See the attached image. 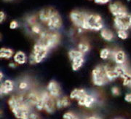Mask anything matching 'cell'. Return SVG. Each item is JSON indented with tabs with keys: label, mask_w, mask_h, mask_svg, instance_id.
<instances>
[{
	"label": "cell",
	"mask_w": 131,
	"mask_h": 119,
	"mask_svg": "<svg viewBox=\"0 0 131 119\" xmlns=\"http://www.w3.org/2000/svg\"><path fill=\"white\" fill-rule=\"evenodd\" d=\"M7 104L13 114L17 119H24L31 112V107L26 102L23 95L12 96Z\"/></svg>",
	"instance_id": "obj_1"
},
{
	"label": "cell",
	"mask_w": 131,
	"mask_h": 119,
	"mask_svg": "<svg viewBox=\"0 0 131 119\" xmlns=\"http://www.w3.org/2000/svg\"><path fill=\"white\" fill-rule=\"evenodd\" d=\"M61 41V34L58 32H53L45 29L38 37L37 42L42 44L44 46L51 51L57 47Z\"/></svg>",
	"instance_id": "obj_2"
},
{
	"label": "cell",
	"mask_w": 131,
	"mask_h": 119,
	"mask_svg": "<svg viewBox=\"0 0 131 119\" xmlns=\"http://www.w3.org/2000/svg\"><path fill=\"white\" fill-rule=\"evenodd\" d=\"M50 51L41 43L36 42L32 48V51L28 57L30 64H37L42 63L47 58Z\"/></svg>",
	"instance_id": "obj_3"
},
{
	"label": "cell",
	"mask_w": 131,
	"mask_h": 119,
	"mask_svg": "<svg viewBox=\"0 0 131 119\" xmlns=\"http://www.w3.org/2000/svg\"><path fill=\"white\" fill-rule=\"evenodd\" d=\"M91 77L94 86L102 87L107 84L109 81L106 75V65L101 64L95 67L91 72Z\"/></svg>",
	"instance_id": "obj_4"
},
{
	"label": "cell",
	"mask_w": 131,
	"mask_h": 119,
	"mask_svg": "<svg viewBox=\"0 0 131 119\" xmlns=\"http://www.w3.org/2000/svg\"><path fill=\"white\" fill-rule=\"evenodd\" d=\"M103 29V22L102 17L96 13H88L83 29L98 32Z\"/></svg>",
	"instance_id": "obj_5"
},
{
	"label": "cell",
	"mask_w": 131,
	"mask_h": 119,
	"mask_svg": "<svg viewBox=\"0 0 131 119\" xmlns=\"http://www.w3.org/2000/svg\"><path fill=\"white\" fill-rule=\"evenodd\" d=\"M114 26L117 30L128 31L131 29V14L127 13L114 18Z\"/></svg>",
	"instance_id": "obj_6"
},
{
	"label": "cell",
	"mask_w": 131,
	"mask_h": 119,
	"mask_svg": "<svg viewBox=\"0 0 131 119\" xmlns=\"http://www.w3.org/2000/svg\"><path fill=\"white\" fill-rule=\"evenodd\" d=\"M88 13L81 10H72L69 14L71 21L77 28L82 29L84 28L85 21ZM84 30V29H83Z\"/></svg>",
	"instance_id": "obj_7"
},
{
	"label": "cell",
	"mask_w": 131,
	"mask_h": 119,
	"mask_svg": "<svg viewBox=\"0 0 131 119\" xmlns=\"http://www.w3.org/2000/svg\"><path fill=\"white\" fill-rule=\"evenodd\" d=\"M41 96L43 100V105H44L43 110H45L49 114L53 113L57 109L56 99L50 95L47 91H42L41 93Z\"/></svg>",
	"instance_id": "obj_8"
},
{
	"label": "cell",
	"mask_w": 131,
	"mask_h": 119,
	"mask_svg": "<svg viewBox=\"0 0 131 119\" xmlns=\"http://www.w3.org/2000/svg\"><path fill=\"white\" fill-rule=\"evenodd\" d=\"M62 25H63V21L61 18V16L57 11L46 23L47 29L53 32H58L61 29Z\"/></svg>",
	"instance_id": "obj_9"
},
{
	"label": "cell",
	"mask_w": 131,
	"mask_h": 119,
	"mask_svg": "<svg viewBox=\"0 0 131 119\" xmlns=\"http://www.w3.org/2000/svg\"><path fill=\"white\" fill-rule=\"evenodd\" d=\"M108 10L114 18L122 16L128 13L125 7L119 2H114L110 3L108 5Z\"/></svg>",
	"instance_id": "obj_10"
},
{
	"label": "cell",
	"mask_w": 131,
	"mask_h": 119,
	"mask_svg": "<svg viewBox=\"0 0 131 119\" xmlns=\"http://www.w3.org/2000/svg\"><path fill=\"white\" fill-rule=\"evenodd\" d=\"M47 91L50 94V95L55 98L56 100L61 96V86L57 81L54 80H52L48 83L47 86Z\"/></svg>",
	"instance_id": "obj_11"
},
{
	"label": "cell",
	"mask_w": 131,
	"mask_h": 119,
	"mask_svg": "<svg viewBox=\"0 0 131 119\" xmlns=\"http://www.w3.org/2000/svg\"><path fill=\"white\" fill-rule=\"evenodd\" d=\"M111 58L117 65H125L127 62V55L124 51L118 49L112 51Z\"/></svg>",
	"instance_id": "obj_12"
},
{
	"label": "cell",
	"mask_w": 131,
	"mask_h": 119,
	"mask_svg": "<svg viewBox=\"0 0 131 119\" xmlns=\"http://www.w3.org/2000/svg\"><path fill=\"white\" fill-rule=\"evenodd\" d=\"M56 12V10L52 7L44 8L39 12L37 15L38 19L40 22L46 24V23L50 20V18L55 14Z\"/></svg>",
	"instance_id": "obj_13"
},
{
	"label": "cell",
	"mask_w": 131,
	"mask_h": 119,
	"mask_svg": "<svg viewBox=\"0 0 131 119\" xmlns=\"http://www.w3.org/2000/svg\"><path fill=\"white\" fill-rule=\"evenodd\" d=\"M88 94V93L84 88H74L71 91L69 97L71 100H77L78 105H80Z\"/></svg>",
	"instance_id": "obj_14"
},
{
	"label": "cell",
	"mask_w": 131,
	"mask_h": 119,
	"mask_svg": "<svg viewBox=\"0 0 131 119\" xmlns=\"http://www.w3.org/2000/svg\"><path fill=\"white\" fill-rule=\"evenodd\" d=\"M14 89V83L10 79H7L0 85V94L7 95L11 93Z\"/></svg>",
	"instance_id": "obj_15"
},
{
	"label": "cell",
	"mask_w": 131,
	"mask_h": 119,
	"mask_svg": "<svg viewBox=\"0 0 131 119\" xmlns=\"http://www.w3.org/2000/svg\"><path fill=\"white\" fill-rule=\"evenodd\" d=\"M13 58V62H15L18 65L25 64L28 60V57H27L26 54L21 51H18L15 53Z\"/></svg>",
	"instance_id": "obj_16"
},
{
	"label": "cell",
	"mask_w": 131,
	"mask_h": 119,
	"mask_svg": "<svg viewBox=\"0 0 131 119\" xmlns=\"http://www.w3.org/2000/svg\"><path fill=\"white\" fill-rule=\"evenodd\" d=\"M56 108L58 110L64 109L71 105L70 97L68 96H60L56 100Z\"/></svg>",
	"instance_id": "obj_17"
},
{
	"label": "cell",
	"mask_w": 131,
	"mask_h": 119,
	"mask_svg": "<svg viewBox=\"0 0 131 119\" xmlns=\"http://www.w3.org/2000/svg\"><path fill=\"white\" fill-rule=\"evenodd\" d=\"M106 75L108 81H112L119 78V75L116 70L115 67H111L108 65H106Z\"/></svg>",
	"instance_id": "obj_18"
},
{
	"label": "cell",
	"mask_w": 131,
	"mask_h": 119,
	"mask_svg": "<svg viewBox=\"0 0 131 119\" xmlns=\"http://www.w3.org/2000/svg\"><path fill=\"white\" fill-rule=\"evenodd\" d=\"M101 37L103 39L104 41L106 42H112L114 39V34L110 29L103 28L100 31Z\"/></svg>",
	"instance_id": "obj_19"
},
{
	"label": "cell",
	"mask_w": 131,
	"mask_h": 119,
	"mask_svg": "<svg viewBox=\"0 0 131 119\" xmlns=\"http://www.w3.org/2000/svg\"><path fill=\"white\" fill-rule=\"evenodd\" d=\"M84 61H85L84 56L77 58L73 59L72 61H71L72 70L73 71H78L79 70H80L82 67V66L84 65Z\"/></svg>",
	"instance_id": "obj_20"
},
{
	"label": "cell",
	"mask_w": 131,
	"mask_h": 119,
	"mask_svg": "<svg viewBox=\"0 0 131 119\" xmlns=\"http://www.w3.org/2000/svg\"><path fill=\"white\" fill-rule=\"evenodd\" d=\"M96 102V99L93 95L88 94L86 96V97L84 98V100L82 101V102L81 103L80 106H82V107H85L87 108H91L95 103Z\"/></svg>",
	"instance_id": "obj_21"
},
{
	"label": "cell",
	"mask_w": 131,
	"mask_h": 119,
	"mask_svg": "<svg viewBox=\"0 0 131 119\" xmlns=\"http://www.w3.org/2000/svg\"><path fill=\"white\" fill-rule=\"evenodd\" d=\"M14 53V51L10 48H2L0 49V58L2 59H11L12 58H13Z\"/></svg>",
	"instance_id": "obj_22"
},
{
	"label": "cell",
	"mask_w": 131,
	"mask_h": 119,
	"mask_svg": "<svg viewBox=\"0 0 131 119\" xmlns=\"http://www.w3.org/2000/svg\"><path fill=\"white\" fill-rule=\"evenodd\" d=\"M77 49H78L80 51L83 53L84 54H86L87 53H88L90 51V44L87 41L82 40V41H80V43L77 44Z\"/></svg>",
	"instance_id": "obj_23"
},
{
	"label": "cell",
	"mask_w": 131,
	"mask_h": 119,
	"mask_svg": "<svg viewBox=\"0 0 131 119\" xmlns=\"http://www.w3.org/2000/svg\"><path fill=\"white\" fill-rule=\"evenodd\" d=\"M112 51H111L109 48H103L100 51V53H99L100 58L103 60V61L108 60L112 57Z\"/></svg>",
	"instance_id": "obj_24"
},
{
	"label": "cell",
	"mask_w": 131,
	"mask_h": 119,
	"mask_svg": "<svg viewBox=\"0 0 131 119\" xmlns=\"http://www.w3.org/2000/svg\"><path fill=\"white\" fill-rule=\"evenodd\" d=\"M30 29H31V33L37 35V37H39L42 33V32L45 30V29H43V27L41 26V24H39V23H38V22L33 24L31 26H30Z\"/></svg>",
	"instance_id": "obj_25"
},
{
	"label": "cell",
	"mask_w": 131,
	"mask_h": 119,
	"mask_svg": "<svg viewBox=\"0 0 131 119\" xmlns=\"http://www.w3.org/2000/svg\"><path fill=\"white\" fill-rule=\"evenodd\" d=\"M122 80V84L124 86L130 87L131 86V70H128L121 77Z\"/></svg>",
	"instance_id": "obj_26"
},
{
	"label": "cell",
	"mask_w": 131,
	"mask_h": 119,
	"mask_svg": "<svg viewBox=\"0 0 131 119\" xmlns=\"http://www.w3.org/2000/svg\"><path fill=\"white\" fill-rule=\"evenodd\" d=\"M82 56H84V54L80 51L78 49H71L68 51V57L70 61H72L73 59Z\"/></svg>",
	"instance_id": "obj_27"
},
{
	"label": "cell",
	"mask_w": 131,
	"mask_h": 119,
	"mask_svg": "<svg viewBox=\"0 0 131 119\" xmlns=\"http://www.w3.org/2000/svg\"><path fill=\"white\" fill-rule=\"evenodd\" d=\"M117 35L118 38L122 40H125L128 38L127 31H125V30H117Z\"/></svg>",
	"instance_id": "obj_28"
},
{
	"label": "cell",
	"mask_w": 131,
	"mask_h": 119,
	"mask_svg": "<svg viewBox=\"0 0 131 119\" xmlns=\"http://www.w3.org/2000/svg\"><path fill=\"white\" fill-rule=\"evenodd\" d=\"M29 86V84L27 81H22L20 82L18 85V88L20 91H26Z\"/></svg>",
	"instance_id": "obj_29"
},
{
	"label": "cell",
	"mask_w": 131,
	"mask_h": 119,
	"mask_svg": "<svg viewBox=\"0 0 131 119\" xmlns=\"http://www.w3.org/2000/svg\"><path fill=\"white\" fill-rule=\"evenodd\" d=\"M63 119H78V118L71 112H66L63 115Z\"/></svg>",
	"instance_id": "obj_30"
},
{
	"label": "cell",
	"mask_w": 131,
	"mask_h": 119,
	"mask_svg": "<svg viewBox=\"0 0 131 119\" xmlns=\"http://www.w3.org/2000/svg\"><path fill=\"white\" fill-rule=\"evenodd\" d=\"M24 119H41L39 115L37 114L36 113H34V112H30L28 115L26 117V118Z\"/></svg>",
	"instance_id": "obj_31"
},
{
	"label": "cell",
	"mask_w": 131,
	"mask_h": 119,
	"mask_svg": "<svg viewBox=\"0 0 131 119\" xmlns=\"http://www.w3.org/2000/svg\"><path fill=\"white\" fill-rule=\"evenodd\" d=\"M111 92H112V94L115 96L120 95V90L117 86H113L111 88Z\"/></svg>",
	"instance_id": "obj_32"
},
{
	"label": "cell",
	"mask_w": 131,
	"mask_h": 119,
	"mask_svg": "<svg viewBox=\"0 0 131 119\" xmlns=\"http://www.w3.org/2000/svg\"><path fill=\"white\" fill-rule=\"evenodd\" d=\"M19 26V24L18 22L15 20H13L10 23H9V29H12V30H15L17 28H18Z\"/></svg>",
	"instance_id": "obj_33"
},
{
	"label": "cell",
	"mask_w": 131,
	"mask_h": 119,
	"mask_svg": "<svg viewBox=\"0 0 131 119\" xmlns=\"http://www.w3.org/2000/svg\"><path fill=\"white\" fill-rule=\"evenodd\" d=\"M110 2V0H94V2L98 5H106Z\"/></svg>",
	"instance_id": "obj_34"
},
{
	"label": "cell",
	"mask_w": 131,
	"mask_h": 119,
	"mask_svg": "<svg viewBox=\"0 0 131 119\" xmlns=\"http://www.w3.org/2000/svg\"><path fill=\"white\" fill-rule=\"evenodd\" d=\"M125 100L128 103H131V93H127L124 97Z\"/></svg>",
	"instance_id": "obj_35"
},
{
	"label": "cell",
	"mask_w": 131,
	"mask_h": 119,
	"mask_svg": "<svg viewBox=\"0 0 131 119\" xmlns=\"http://www.w3.org/2000/svg\"><path fill=\"white\" fill-rule=\"evenodd\" d=\"M5 18H6V15L3 11H1L0 12V23L2 24L5 21Z\"/></svg>",
	"instance_id": "obj_36"
},
{
	"label": "cell",
	"mask_w": 131,
	"mask_h": 119,
	"mask_svg": "<svg viewBox=\"0 0 131 119\" xmlns=\"http://www.w3.org/2000/svg\"><path fill=\"white\" fill-rule=\"evenodd\" d=\"M17 65H18V64H16L15 62L9 63V68H11V69H15V67H17Z\"/></svg>",
	"instance_id": "obj_37"
},
{
	"label": "cell",
	"mask_w": 131,
	"mask_h": 119,
	"mask_svg": "<svg viewBox=\"0 0 131 119\" xmlns=\"http://www.w3.org/2000/svg\"><path fill=\"white\" fill-rule=\"evenodd\" d=\"M85 119H101L100 118H98L97 116H90V117H88L87 118Z\"/></svg>",
	"instance_id": "obj_38"
},
{
	"label": "cell",
	"mask_w": 131,
	"mask_h": 119,
	"mask_svg": "<svg viewBox=\"0 0 131 119\" xmlns=\"http://www.w3.org/2000/svg\"><path fill=\"white\" fill-rule=\"evenodd\" d=\"M3 77H4V75H3V72L1 71V72H0V80L2 81V80L3 79Z\"/></svg>",
	"instance_id": "obj_39"
},
{
	"label": "cell",
	"mask_w": 131,
	"mask_h": 119,
	"mask_svg": "<svg viewBox=\"0 0 131 119\" xmlns=\"http://www.w3.org/2000/svg\"><path fill=\"white\" fill-rule=\"evenodd\" d=\"M5 1H11V0H5Z\"/></svg>",
	"instance_id": "obj_40"
},
{
	"label": "cell",
	"mask_w": 131,
	"mask_h": 119,
	"mask_svg": "<svg viewBox=\"0 0 131 119\" xmlns=\"http://www.w3.org/2000/svg\"><path fill=\"white\" fill-rule=\"evenodd\" d=\"M115 119H120V118H115Z\"/></svg>",
	"instance_id": "obj_41"
}]
</instances>
